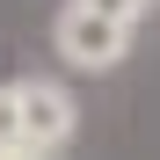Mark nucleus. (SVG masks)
<instances>
[{"label": "nucleus", "instance_id": "obj_3", "mask_svg": "<svg viewBox=\"0 0 160 160\" xmlns=\"http://www.w3.org/2000/svg\"><path fill=\"white\" fill-rule=\"evenodd\" d=\"M0 153H29V146H22V102H15V80H0Z\"/></svg>", "mask_w": 160, "mask_h": 160}, {"label": "nucleus", "instance_id": "obj_1", "mask_svg": "<svg viewBox=\"0 0 160 160\" xmlns=\"http://www.w3.org/2000/svg\"><path fill=\"white\" fill-rule=\"evenodd\" d=\"M131 22H109L102 8H88V0H66L58 15H51V51L73 66V73H117L131 58Z\"/></svg>", "mask_w": 160, "mask_h": 160}, {"label": "nucleus", "instance_id": "obj_5", "mask_svg": "<svg viewBox=\"0 0 160 160\" xmlns=\"http://www.w3.org/2000/svg\"><path fill=\"white\" fill-rule=\"evenodd\" d=\"M0 160H37V153H0Z\"/></svg>", "mask_w": 160, "mask_h": 160}, {"label": "nucleus", "instance_id": "obj_4", "mask_svg": "<svg viewBox=\"0 0 160 160\" xmlns=\"http://www.w3.org/2000/svg\"><path fill=\"white\" fill-rule=\"evenodd\" d=\"M88 8H102V15H109V22H131V29H138V22L160 8V0H88Z\"/></svg>", "mask_w": 160, "mask_h": 160}, {"label": "nucleus", "instance_id": "obj_2", "mask_svg": "<svg viewBox=\"0 0 160 160\" xmlns=\"http://www.w3.org/2000/svg\"><path fill=\"white\" fill-rule=\"evenodd\" d=\"M15 102H22V146H29L37 160H51L73 138V124H80L73 95L58 88V80H15Z\"/></svg>", "mask_w": 160, "mask_h": 160}]
</instances>
